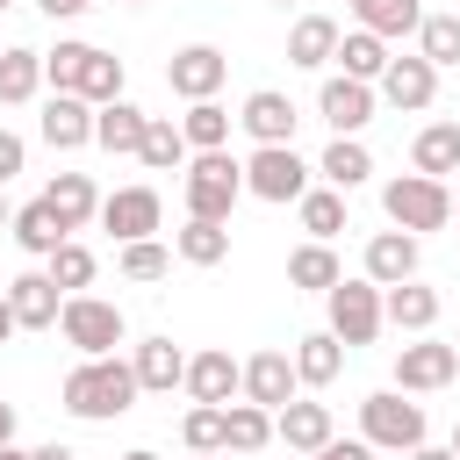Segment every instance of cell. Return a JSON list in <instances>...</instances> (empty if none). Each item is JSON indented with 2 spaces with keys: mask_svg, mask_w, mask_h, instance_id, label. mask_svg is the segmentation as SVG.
<instances>
[{
  "mask_svg": "<svg viewBox=\"0 0 460 460\" xmlns=\"http://www.w3.org/2000/svg\"><path fill=\"white\" fill-rule=\"evenodd\" d=\"M58 395H65V410H72L79 424H115V417H129V402H137L144 388H137L129 359H115V352H108V359H79V367L65 374V388H58Z\"/></svg>",
  "mask_w": 460,
  "mask_h": 460,
  "instance_id": "6da1fadb",
  "label": "cell"
},
{
  "mask_svg": "<svg viewBox=\"0 0 460 460\" xmlns=\"http://www.w3.org/2000/svg\"><path fill=\"white\" fill-rule=\"evenodd\" d=\"M180 194H187V216H194V223H230V208L244 201V158H230V151H194Z\"/></svg>",
  "mask_w": 460,
  "mask_h": 460,
  "instance_id": "7a4b0ae2",
  "label": "cell"
},
{
  "mask_svg": "<svg viewBox=\"0 0 460 460\" xmlns=\"http://www.w3.org/2000/svg\"><path fill=\"white\" fill-rule=\"evenodd\" d=\"M381 208H388L395 230L424 237V230H446V223H453V187H446V180H424V172H402V180L381 187Z\"/></svg>",
  "mask_w": 460,
  "mask_h": 460,
  "instance_id": "3957f363",
  "label": "cell"
},
{
  "mask_svg": "<svg viewBox=\"0 0 460 460\" xmlns=\"http://www.w3.org/2000/svg\"><path fill=\"white\" fill-rule=\"evenodd\" d=\"M424 402H410L402 388H381V395H367L359 402V438L374 446V453H410V446H424Z\"/></svg>",
  "mask_w": 460,
  "mask_h": 460,
  "instance_id": "277c9868",
  "label": "cell"
},
{
  "mask_svg": "<svg viewBox=\"0 0 460 460\" xmlns=\"http://www.w3.org/2000/svg\"><path fill=\"white\" fill-rule=\"evenodd\" d=\"M58 331H65V345L79 352V359H108L115 345H122V309L115 302H101V295H65V309H58Z\"/></svg>",
  "mask_w": 460,
  "mask_h": 460,
  "instance_id": "5b68a950",
  "label": "cell"
},
{
  "mask_svg": "<svg viewBox=\"0 0 460 460\" xmlns=\"http://www.w3.org/2000/svg\"><path fill=\"white\" fill-rule=\"evenodd\" d=\"M309 172L316 165H302L295 144H259L244 158V194H259V201H302L309 194Z\"/></svg>",
  "mask_w": 460,
  "mask_h": 460,
  "instance_id": "8992f818",
  "label": "cell"
},
{
  "mask_svg": "<svg viewBox=\"0 0 460 460\" xmlns=\"http://www.w3.org/2000/svg\"><path fill=\"white\" fill-rule=\"evenodd\" d=\"M323 302H331V338H338L345 352L381 338V288H374L367 273H359V280H338Z\"/></svg>",
  "mask_w": 460,
  "mask_h": 460,
  "instance_id": "52a82bcc",
  "label": "cell"
},
{
  "mask_svg": "<svg viewBox=\"0 0 460 460\" xmlns=\"http://www.w3.org/2000/svg\"><path fill=\"white\" fill-rule=\"evenodd\" d=\"M93 223L115 244H137V237H151L165 223V201H158V187H115V194H101V216Z\"/></svg>",
  "mask_w": 460,
  "mask_h": 460,
  "instance_id": "ba28073f",
  "label": "cell"
},
{
  "mask_svg": "<svg viewBox=\"0 0 460 460\" xmlns=\"http://www.w3.org/2000/svg\"><path fill=\"white\" fill-rule=\"evenodd\" d=\"M223 79H230V58H223L216 43H187V50L165 58V86H172L180 101H216Z\"/></svg>",
  "mask_w": 460,
  "mask_h": 460,
  "instance_id": "9c48e42d",
  "label": "cell"
},
{
  "mask_svg": "<svg viewBox=\"0 0 460 460\" xmlns=\"http://www.w3.org/2000/svg\"><path fill=\"white\" fill-rule=\"evenodd\" d=\"M453 374H460V352H453V345H438L431 331H424V338H410V345L395 352V388H402V395H431V388H446Z\"/></svg>",
  "mask_w": 460,
  "mask_h": 460,
  "instance_id": "30bf717a",
  "label": "cell"
},
{
  "mask_svg": "<svg viewBox=\"0 0 460 460\" xmlns=\"http://www.w3.org/2000/svg\"><path fill=\"white\" fill-rule=\"evenodd\" d=\"M194 402H216V410H230L237 402V388H244V359H230L223 345H208V352H187V381H180Z\"/></svg>",
  "mask_w": 460,
  "mask_h": 460,
  "instance_id": "8fae6325",
  "label": "cell"
},
{
  "mask_svg": "<svg viewBox=\"0 0 460 460\" xmlns=\"http://www.w3.org/2000/svg\"><path fill=\"white\" fill-rule=\"evenodd\" d=\"M295 388H302V381H295V359H288L280 345H266V352H252V359H244V388H237V395H244L252 410H266V417H273L280 402H295Z\"/></svg>",
  "mask_w": 460,
  "mask_h": 460,
  "instance_id": "7c38bea8",
  "label": "cell"
},
{
  "mask_svg": "<svg viewBox=\"0 0 460 460\" xmlns=\"http://www.w3.org/2000/svg\"><path fill=\"white\" fill-rule=\"evenodd\" d=\"M374 101H388V108H402V115H424V108L438 101V72H431L424 58H388V72L374 79Z\"/></svg>",
  "mask_w": 460,
  "mask_h": 460,
  "instance_id": "4fadbf2b",
  "label": "cell"
},
{
  "mask_svg": "<svg viewBox=\"0 0 460 460\" xmlns=\"http://www.w3.org/2000/svg\"><path fill=\"white\" fill-rule=\"evenodd\" d=\"M316 115L331 122V137H359L367 122H374V86H359V79H323V93H316Z\"/></svg>",
  "mask_w": 460,
  "mask_h": 460,
  "instance_id": "5bb4252c",
  "label": "cell"
},
{
  "mask_svg": "<svg viewBox=\"0 0 460 460\" xmlns=\"http://www.w3.org/2000/svg\"><path fill=\"white\" fill-rule=\"evenodd\" d=\"M295 101L288 93H273V86H259V93H244V108H237V129L252 137V144H295Z\"/></svg>",
  "mask_w": 460,
  "mask_h": 460,
  "instance_id": "9a60e30c",
  "label": "cell"
},
{
  "mask_svg": "<svg viewBox=\"0 0 460 460\" xmlns=\"http://www.w3.org/2000/svg\"><path fill=\"white\" fill-rule=\"evenodd\" d=\"M0 295H7V309H14V331H58L65 295L50 288V273H14Z\"/></svg>",
  "mask_w": 460,
  "mask_h": 460,
  "instance_id": "2e32d148",
  "label": "cell"
},
{
  "mask_svg": "<svg viewBox=\"0 0 460 460\" xmlns=\"http://www.w3.org/2000/svg\"><path fill=\"white\" fill-rule=\"evenodd\" d=\"M36 129H43L50 151H86V144H93V108H86L79 93H50L43 115H36Z\"/></svg>",
  "mask_w": 460,
  "mask_h": 460,
  "instance_id": "e0dca14e",
  "label": "cell"
},
{
  "mask_svg": "<svg viewBox=\"0 0 460 460\" xmlns=\"http://www.w3.org/2000/svg\"><path fill=\"white\" fill-rule=\"evenodd\" d=\"M129 374H137L144 395H172L187 381V352L172 338H144V345H129Z\"/></svg>",
  "mask_w": 460,
  "mask_h": 460,
  "instance_id": "ac0fdd59",
  "label": "cell"
},
{
  "mask_svg": "<svg viewBox=\"0 0 460 460\" xmlns=\"http://www.w3.org/2000/svg\"><path fill=\"white\" fill-rule=\"evenodd\" d=\"M273 438H280L288 453H316V446H331V438H338L331 402H280V410H273Z\"/></svg>",
  "mask_w": 460,
  "mask_h": 460,
  "instance_id": "d6986e66",
  "label": "cell"
},
{
  "mask_svg": "<svg viewBox=\"0 0 460 460\" xmlns=\"http://www.w3.org/2000/svg\"><path fill=\"white\" fill-rule=\"evenodd\" d=\"M367 280H374V288L417 280V237H410V230H374V237H367Z\"/></svg>",
  "mask_w": 460,
  "mask_h": 460,
  "instance_id": "ffe728a7",
  "label": "cell"
},
{
  "mask_svg": "<svg viewBox=\"0 0 460 460\" xmlns=\"http://www.w3.org/2000/svg\"><path fill=\"white\" fill-rule=\"evenodd\" d=\"M381 323H395V331H410V338H424V331L438 323V288H424V280H402V288H381Z\"/></svg>",
  "mask_w": 460,
  "mask_h": 460,
  "instance_id": "44dd1931",
  "label": "cell"
},
{
  "mask_svg": "<svg viewBox=\"0 0 460 460\" xmlns=\"http://www.w3.org/2000/svg\"><path fill=\"white\" fill-rule=\"evenodd\" d=\"M410 172H424V180L460 172V122H424L410 137Z\"/></svg>",
  "mask_w": 460,
  "mask_h": 460,
  "instance_id": "7402d4cb",
  "label": "cell"
},
{
  "mask_svg": "<svg viewBox=\"0 0 460 460\" xmlns=\"http://www.w3.org/2000/svg\"><path fill=\"white\" fill-rule=\"evenodd\" d=\"M144 108L137 101H108V108H93V144L101 151H115V158H137V144H144Z\"/></svg>",
  "mask_w": 460,
  "mask_h": 460,
  "instance_id": "603a6c76",
  "label": "cell"
},
{
  "mask_svg": "<svg viewBox=\"0 0 460 460\" xmlns=\"http://www.w3.org/2000/svg\"><path fill=\"white\" fill-rule=\"evenodd\" d=\"M43 208H50L65 230H86V223L101 216V194H93V180H86V172H58V180L43 187Z\"/></svg>",
  "mask_w": 460,
  "mask_h": 460,
  "instance_id": "cb8c5ba5",
  "label": "cell"
},
{
  "mask_svg": "<svg viewBox=\"0 0 460 460\" xmlns=\"http://www.w3.org/2000/svg\"><path fill=\"white\" fill-rule=\"evenodd\" d=\"M288 359H295V381H302V388H331L338 367H345V345H338L331 331H309V338H295Z\"/></svg>",
  "mask_w": 460,
  "mask_h": 460,
  "instance_id": "d4e9b609",
  "label": "cell"
},
{
  "mask_svg": "<svg viewBox=\"0 0 460 460\" xmlns=\"http://www.w3.org/2000/svg\"><path fill=\"white\" fill-rule=\"evenodd\" d=\"M36 93H43V50L7 43V50H0V108H22V101H36Z\"/></svg>",
  "mask_w": 460,
  "mask_h": 460,
  "instance_id": "484cf974",
  "label": "cell"
},
{
  "mask_svg": "<svg viewBox=\"0 0 460 460\" xmlns=\"http://www.w3.org/2000/svg\"><path fill=\"white\" fill-rule=\"evenodd\" d=\"M417 22H424L417 0H352V29H367V36H381V43L417 36Z\"/></svg>",
  "mask_w": 460,
  "mask_h": 460,
  "instance_id": "4316f807",
  "label": "cell"
},
{
  "mask_svg": "<svg viewBox=\"0 0 460 460\" xmlns=\"http://www.w3.org/2000/svg\"><path fill=\"white\" fill-rule=\"evenodd\" d=\"M331 58H338V22H331V14H302V22L288 29V65L316 72V65H331Z\"/></svg>",
  "mask_w": 460,
  "mask_h": 460,
  "instance_id": "83f0119b",
  "label": "cell"
},
{
  "mask_svg": "<svg viewBox=\"0 0 460 460\" xmlns=\"http://www.w3.org/2000/svg\"><path fill=\"white\" fill-rule=\"evenodd\" d=\"M367 172H374V158H367V144H359V137H331V144H323V158H316V180H323V187H338V194H352Z\"/></svg>",
  "mask_w": 460,
  "mask_h": 460,
  "instance_id": "f1b7e54d",
  "label": "cell"
},
{
  "mask_svg": "<svg viewBox=\"0 0 460 460\" xmlns=\"http://www.w3.org/2000/svg\"><path fill=\"white\" fill-rule=\"evenodd\" d=\"M230 108L223 101H187V115H180V137H187V151H230Z\"/></svg>",
  "mask_w": 460,
  "mask_h": 460,
  "instance_id": "f546056e",
  "label": "cell"
},
{
  "mask_svg": "<svg viewBox=\"0 0 460 460\" xmlns=\"http://www.w3.org/2000/svg\"><path fill=\"white\" fill-rule=\"evenodd\" d=\"M137 158H144L151 172H187V158H194V151H187V137H180V122H172V115H151V122H144Z\"/></svg>",
  "mask_w": 460,
  "mask_h": 460,
  "instance_id": "4dcf8cb0",
  "label": "cell"
},
{
  "mask_svg": "<svg viewBox=\"0 0 460 460\" xmlns=\"http://www.w3.org/2000/svg\"><path fill=\"white\" fill-rule=\"evenodd\" d=\"M338 280H345V266H338V252H331V244H295V252H288V288L331 295Z\"/></svg>",
  "mask_w": 460,
  "mask_h": 460,
  "instance_id": "1f68e13d",
  "label": "cell"
},
{
  "mask_svg": "<svg viewBox=\"0 0 460 460\" xmlns=\"http://www.w3.org/2000/svg\"><path fill=\"white\" fill-rule=\"evenodd\" d=\"M338 65H345V79L374 86V79L388 72V43H381V36H367V29H338Z\"/></svg>",
  "mask_w": 460,
  "mask_h": 460,
  "instance_id": "d6a6232c",
  "label": "cell"
},
{
  "mask_svg": "<svg viewBox=\"0 0 460 460\" xmlns=\"http://www.w3.org/2000/svg\"><path fill=\"white\" fill-rule=\"evenodd\" d=\"M72 93H79L86 108H108V101H122V58H108V50H93V43H86V65H79Z\"/></svg>",
  "mask_w": 460,
  "mask_h": 460,
  "instance_id": "836d02e7",
  "label": "cell"
},
{
  "mask_svg": "<svg viewBox=\"0 0 460 460\" xmlns=\"http://www.w3.org/2000/svg\"><path fill=\"white\" fill-rule=\"evenodd\" d=\"M7 230H14V244H22L29 259H50V252H58L65 237H72V230H65V223H58V216H50L43 201H29V208H14V223H7Z\"/></svg>",
  "mask_w": 460,
  "mask_h": 460,
  "instance_id": "e575fe53",
  "label": "cell"
},
{
  "mask_svg": "<svg viewBox=\"0 0 460 460\" xmlns=\"http://www.w3.org/2000/svg\"><path fill=\"white\" fill-rule=\"evenodd\" d=\"M172 252H180L187 266H223V259H230V223H194V216H187V223L172 230Z\"/></svg>",
  "mask_w": 460,
  "mask_h": 460,
  "instance_id": "d590c367",
  "label": "cell"
},
{
  "mask_svg": "<svg viewBox=\"0 0 460 460\" xmlns=\"http://www.w3.org/2000/svg\"><path fill=\"white\" fill-rule=\"evenodd\" d=\"M295 216H302L309 244H331V237L345 230V194H338V187H309V194L295 201Z\"/></svg>",
  "mask_w": 460,
  "mask_h": 460,
  "instance_id": "8d00e7d4",
  "label": "cell"
},
{
  "mask_svg": "<svg viewBox=\"0 0 460 460\" xmlns=\"http://www.w3.org/2000/svg\"><path fill=\"white\" fill-rule=\"evenodd\" d=\"M43 273H50L58 295H86V288H93V252H86L79 237H65V244L43 259Z\"/></svg>",
  "mask_w": 460,
  "mask_h": 460,
  "instance_id": "74e56055",
  "label": "cell"
},
{
  "mask_svg": "<svg viewBox=\"0 0 460 460\" xmlns=\"http://www.w3.org/2000/svg\"><path fill=\"white\" fill-rule=\"evenodd\" d=\"M259 446H273V417L252 402H230L223 410V453H259Z\"/></svg>",
  "mask_w": 460,
  "mask_h": 460,
  "instance_id": "f35d334b",
  "label": "cell"
},
{
  "mask_svg": "<svg viewBox=\"0 0 460 460\" xmlns=\"http://www.w3.org/2000/svg\"><path fill=\"white\" fill-rule=\"evenodd\" d=\"M417 58H424L431 72L460 65V14H424V22H417Z\"/></svg>",
  "mask_w": 460,
  "mask_h": 460,
  "instance_id": "ab89813d",
  "label": "cell"
},
{
  "mask_svg": "<svg viewBox=\"0 0 460 460\" xmlns=\"http://www.w3.org/2000/svg\"><path fill=\"white\" fill-rule=\"evenodd\" d=\"M180 438H187V453H223V410L216 402H194L180 417Z\"/></svg>",
  "mask_w": 460,
  "mask_h": 460,
  "instance_id": "60d3db41",
  "label": "cell"
},
{
  "mask_svg": "<svg viewBox=\"0 0 460 460\" xmlns=\"http://www.w3.org/2000/svg\"><path fill=\"white\" fill-rule=\"evenodd\" d=\"M122 273H129V280H165V273H172V252H165L158 237H137V244H122Z\"/></svg>",
  "mask_w": 460,
  "mask_h": 460,
  "instance_id": "b9f144b4",
  "label": "cell"
},
{
  "mask_svg": "<svg viewBox=\"0 0 460 460\" xmlns=\"http://www.w3.org/2000/svg\"><path fill=\"white\" fill-rule=\"evenodd\" d=\"M302 460H374V446H367V438H331V446H316V453H302Z\"/></svg>",
  "mask_w": 460,
  "mask_h": 460,
  "instance_id": "7bdbcfd3",
  "label": "cell"
},
{
  "mask_svg": "<svg viewBox=\"0 0 460 460\" xmlns=\"http://www.w3.org/2000/svg\"><path fill=\"white\" fill-rule=\"evenodd\" d=\"M22 158H29V144H22L14 129H0V187H7L14 172H22Z\"/></svg>",
  "mask_w": 460,
  "mask_h": 460,
  "instance_id": "ee69618b",
  "label": "cell"
},
{
  "mask_svg": "<svg viewBox=\"0 0 460 460\" xmlns=\"http://www.w3.org/2000/svg\"><path fill=\"white\" fill-rule=\"evenodd\" d=\"M36 7H43V14H50V22H72V14H79V7H86V0H36Z\"/></svg>",
  "mask_w": 460,
  "mask_h": 460,
  "instance_id": "f6af8a7d",
  "label": "cell"
},
{
  "mask_svg": "<svg viewBox=\"0 0 460 460\" xmlns=\"http://www.w3.org/2000/svg\"><path fill=\"white\" fill-rule=\"evenodd\" d=\"M29 460H79V453H72V446H58V438H50V446H29Z\"/></svg>",
  "mask_w": 460,
  "mask_h": 460,
  "instance_id": "bcb514c9",
  "label": "cell"
},
{
  "mask_svg": "<svg viewBox=\"0 0 460 460\" xmlns=\"http://www.w3.org/2000/svg\"><path fill=\"white\" fill-rule=\"evenodd\" d=\"M402 460H453V453H446V446H431V438H424V446H410V453H402Z\"/></svg>",
  "mask_w": 460,
  "mask_h": 460,
  "instance_id": "7dc6e473",
  "label": "cell"
},
{
  "mask_svg": "<svg viewBox=\"0 0 460 460\" xmlns=\"http://www.w3.org/2000/svg\"><path fill=\"white\" fill-rule=\"evenodd\" d=\"M7 438H14V402L0 395V446H7Z\"/></svg>",
  "mask_w": 460,
  "mask_h": 460,
  "instance_id": "c3c4849f",
  "label": "cell"
},
{
  "mask_svg": "<svg viewBox=\"0 0 460 460\" xmlns=\"http://www.w3.org/2000/svg\"><path fill=\"white\" fill-rule=\"evenodd\" d=\"M14 338V309H7V295H0V345Z\"/></svg>",
  "mask_w": 460,
  "mask_h": 460,
  "instance_id": "681fc988",
  "label": "cell"
},
{
  "mask_svg": "<svg viewBox=\"0 0 460 460\" xmlns=\"http://www.w3.org/2000/svg\"><path fill=\"white\" fill-rule=\"evenodd\" d=\"M0 460H29V453H22V446H14V438H7V446H0Z\"/></svg>",
  "mask_w": 460,
  "mask_h": 460,
  "instance_id": "f907efd6",
  "label": "cell"
},
{
  "mask_svg": "<svg viewBox=\"0 0 460 460\" xmlns=\"http://www.w3.org/2000/svg\"><path fill=\"white\" fill-rule=\"evenodd\" d=\"M122 460H158V453H151V446H137V453H122Z\"/></svg>",
  "mask_w": 460,
  "mask_h": 460,
  "instance_id": "816d5d0a",
  "label": "cell"
},
{
  "mask_svg": "<svg viewBox=\"0 0 460 460\" xmlns=\"http://www.w3.org/2000/svg\"><path fill=\"white\" fill-rule=\"evenodd\" d=\"M446 453H453V460H460V424H453V446H446Z\"/></svg>",
  "mask_w": 460,
  "mask_h": 460,
  "instance_id": "f5cc1de1",
  "label": "cell"
},
{
  "mask_svg": "<svg viewBox=\"0 0 460 460\" xmlns=\"http://www.w3.org/2000/svg\"><path fill=\"white\" fill-rule=\"evenodd\" d=\"M7 223H14V216H7V194H0V230H7Z\"/></svg>",
  "mask_w": 460,
  "mask_h": 460,
  "instance_id": "db71d44e",
  "label": "cell"
},
{
  "mask_svg": "<svg viewBox=\"0 0 460 460\" xmlns=\"http://www.w3.org/2000/svg\"><path fill=\"white\" fill-rule=\"evenodd\" d=\"M194 460H230V453H194Z\"/></svg>",
  "mask_w": 460,
  "mask_h": 460,
  "instance_id": "11a10c76",
  "label": "cell"
},
{
  "mask_svg": "<svg viewBox=\"0 0 460 460\" xmlns=\"http://www.w3.org/2000/svg\"><path fill=\"white\" fill-rule=\"evenodd\" d=\"M122 7H151V0H122Z\"/></svg>",
  "mask_w": 460,
  "mask_h": 460,
  "instance_id": "9f6ffc18",
  "label": "cell"
},
{
  "mask_svg": "<svg viewBox=\"0 0 460 460\" xmlns=\"http://www.w3.org/2000/svg\"><path fill=\"white\" fill-rule=\"evenodd\" d=\"M7 7H14V0H0V14H7Z\"/></svg>",
  "mask_w": 460,
  "mask_h": 460,
  "instance_id": "6f0895ef",
  "label": "cell"
},
{
  "mask_svg": "<svg viewBox=\"0 0 460 460\" xmlns=\"http://www.w3.org/2000/svg\"><path fill=\"white\" fill-rule=\"evenodd\" d=\"M453 216H460V194H453Z\"/></svg>",
  "mask_w": 460,
  "mask_h": 460,
  "instance_id": "680465c9",
  "label": "cell"
},
{
  "mask_svg": "<svg viewBox=\"0 0 460 460\" xmlns=\"http://www.w3.org/2000/svg\"><path fill=\"white\" fill-rule=\"evenodd\" d=\"M453 352H460V338H453Z\"/></svg>",
  "mask_w": 460,
  "mask_h": 460,
  "instance_id": "91938a15",
  "label": "cell"
},
{
  "mask_svg": "<svg viewBox=\"0 0 460 460\" xmlns=\"http://www.w3.org/2000/svg\"><path fill=\"white\" fill-rule=\"evenodd\" d=\"M273 7H288V0H273Z\"/></svg>",
  "mask_w": 460,
  "mask_h": 460,
  "instance_id": "94428289",
  "label": "cell"
},
{
  "mask_svg": "<svg viewBox=\"0 0 460 460\" xmlns=\"http://www.w3.org/2000/svg\"><path fill=\"white\" fill-rule=\"evenodd\" d=\"M86 7H93V0H86Z\"/></svg>",
  "mask_w": 460,
  "mask_h": 460,
  "instance_id": "6125c7cd",
  "label": "cell"
},
{
  "mask_svg": "<svg viewBox=\"0 0 460 460\" xmlns=\"http://www.w3.org/2000/svg\"><path fill=\"white\" fill-rule=\"evenodd\" d=\"M0 50H7V43H0Z\"/></svg>",
  "mask_w": 460,
  "mask_h": 460,
  "instance_id": "be15d7a7",
  "label": "cell"
}]
</instances>
